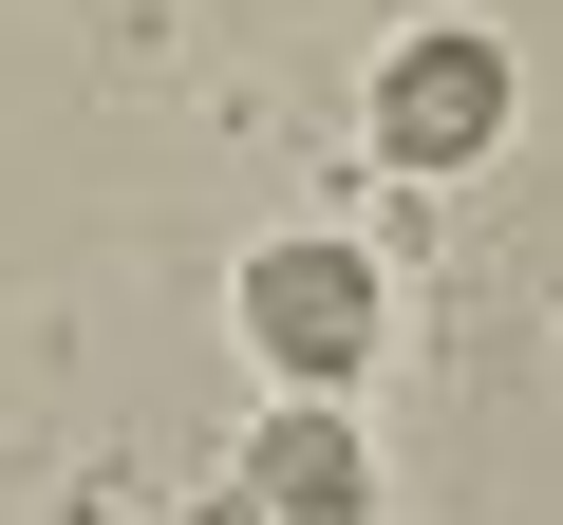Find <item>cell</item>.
Instances as JSON below:
<instances>
[{"label":"cell","mask_w":563,"mask_h":525,"mask_svg":"<svg viewBox=\"0 0 563 525\" xmlns=\"http://www.w3.org/2000/svg\"><path fill=\"white\" fill-rule=\"evenodd\" d=\"M244 338H263V376H282V394H339V376L376 357V262H357V244H320V225H282V244L244 262Z\"/></svg>","instance_id":"cell-1"},{"label":"cell","mask_w":563,"mask_h":525,"mask_svg":"<svg viewBox=\"0 0 563 525\" xmlns=\"http://www.w3.org/2000/svg\"><path fill=\"white\" fill-rule=\"evenodd\" d=\"M488 132H507V38L413 20V38L376 57V150H395V169H470Z\"/></svg>","instance_id":"cell-2"},{"label":"cell","mask_w":563,"mask_h":525,"mask_svg":"<svg viewBox=\"0 0 563 525\" xmlns=\"http://www.w3.org/2000/svg\"><path fill=\"white\" fill-rule=\"evenodd\" d=\"M244 506H263V525H376V450H357V413H339V394H282V413L244 432Z\"/></svg>","instance_id":"cell-3"}]
</instances>
